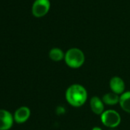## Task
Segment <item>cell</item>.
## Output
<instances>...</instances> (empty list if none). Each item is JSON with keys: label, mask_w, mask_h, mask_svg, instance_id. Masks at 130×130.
Wrapping results in <instances>:
<instances>
[{"label": "cell", "mask_w": 130, "mask_h": 130, "mask_svg": "<svg viewBox=\"0 0 130 130\" xmlns=\"http://www.w3.org/2000/svg\"><path fill=\"white\" fill-rule=\"evenodd\" d=\"M111 130H113V129H111Z\"/></svg>", "instance_id": "cell-13"}, {"label": "cell", "mask_w": 130, "mask_h": 130, "mask_svg": "<svg viewBox=\"0 0 130 130\" xmlns=\"http://www.w3.org/2000/svg\"><path fill=\"white\" fill-rule=\"evenodd\" d=\"M120 104L124 111L130 113V91L126 92L120 96Z\"/></svg>", "instance_id": "cell-9"}, {"label": "cell", "mask_w": 130, "mask_h": 130, "mask_svg": "<svg viewBox=\"0 0 130 130\" xmlns=\"http://www.w3.org/2000/svg\"><path fill=\"white\" fill-rule=\"evenodd\" d=\"M30 110L27 107H21L18 108L14 115V120L17 123H23L27 121L30 117Z\"/></svg>", "instance_id": "cell-6"}, {"label": "cell", "mask_w": 130, "mask_h": 130, "mask_svg": "<svg viewBox=\"0 0 130 130\" xmlns=\"http://www.w3.org/2000/svg\"><path fill=\"white\" fill-rule=\"evenodd\" d=\"M90 107L96 114H102L103 113L104 106L103 101L97 97H93L90 100Z\"/></svg>", "instance_id": "cell-8"}, {"label": "cell", "mask_w": 130, "mask_h": 130, "mask_svg": "<svg viewBox=\"0 0 130 130\" xmlns=\"http://www.w3.org/2000/svg\"><path fill=\"white\" fill-rule=\"evenodd\" d=\"M110 85L113 93L119 94H122L124 91L125 83L123 80L120 77H113L110 80Z\"/></svg>", "instance_id": "cell-7"}, {"label": "cell", "mask_w": 130, "mask_h": 130, "mask_svg": "<svg viewBox=\"0 0 130 130\" xmlns=\"http://www.w3.org/2000/svg\"><path fill=\"white\" fill-rule=\"evenodd\" d=\"M87 98L86 89L80 85H73L66 91V99L73 107L82 106Z\"/></svg>", "instance_id": "cell-1"}, {"label": "cell", "mask_w": 130, "mask_h": 130, "mask_svg": "<svg viewBox=\"0 0 130 130\" xmlns=\"http://www.w3.org/2000/svg\"><path fill=\"white\" fill-rule=\"evenodd\" d=\"M13 125L11 114L5 110H0V130H8Z\"/></svg>", "instance_id": "cell-5"}, {"label": "cell", "mask_w": 130, "mask_h": 130, "mask_svg": "<svg viewBox=\"0 0 130 130\" xmlns=\"http://www.w3.org/2000/svg\"><path fill=\"white\" fill-rule=\"evenodd\" d=\"M67 65L73 69H77L82 66L84 62L85 56L82 50L78 48H71L67 51L64 56Z\"/></svg>", "instance_id": "cell-2"}, {"label": "cell", "mask_w": 130, "mask_h": 130, "mask_svg": "<svg viewBox=\"0 0 130 130\" xmlns=\"http://www.w3.org/2000/svg\"><path fill=\"white\" fill-rule=\"evenodd\" d=\"M102 123L110 128H115L120 123L121 118L120 114L113 110H109L101 114Z\"/></svg>", "instance_id": "cell-3"}, {"label": "cell", "mask_w": 130, "mask_h": 130, "mask_svg": "<svg viewBox=\"0 0 130 130\" xmlns=\"http://www.w3.org/2000/svg\"><path fill=\"white\" fill-rule=\"evenodd\" d=\"M50 8L49 0H35L32 5L31 12L35 18H42L48 13Z\"/></svg>", "instance_id": "cell-4"}, {"label": "cell", "mask_w": 130, "mask_h": 130, "mask_svg": "<svg viewBox=\"0 0 130 130\" xmlns=\"http://www.w3.org/2000/svg\"><path fill=\"white\" fill-rule=\"evenodd\" d=\"M64 56L65 55L64 52L59 48H53L49 52V57L51 58V59L55 62L62 60L64 58Z\"/></svg>", "instance_id": "cell-11"}, {"label": "cell", "mask_w": 130, "mask_h": 130, "mask_svg": "<svg viewBox=\"0 0 130 130\" xmlns=\"http://www.w3.org/2000/svg\"><path fill=\"white\" fill-rule=\"evenodd\" d=\"M103 101L108 105H115L120 102V97L116 93H108L103 96Z\"/></svg>", "instance_id": "cell-10"}, {"label": "cell", "mask_w": 130, "mask_h": 130, "mask_svg": "<svg viewBox=\"0 0 130 130\" xmlns=\"http://www.w3.org/2000/svg\"><path fill=\"white\" fill-rule=\"evenodd\" d=\"M92 130H102V129H101V128H100V127H97V126H96V127L93 128V129Z\"/></svg>", "instance_id": "cell-12"}]
</instances>
